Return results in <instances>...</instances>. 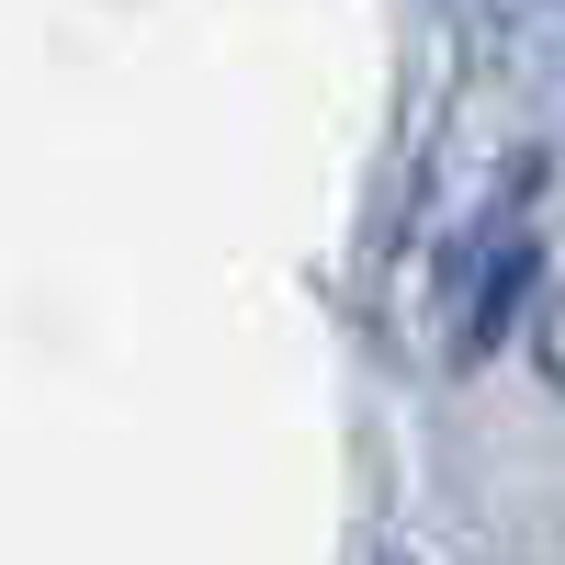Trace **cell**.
<instances>
[{
  "label": "cell",
  "instance_id": "1",
  "mask_svg": "<svg viewBox=\"0 0 565 565\" xmlns=\"http://www.w3.org/2000/svg\"><path fill=\"white\" fill-rule=\"evenodd\" d=\"M543 373H554V385H565V295L543 306Z\"/></svg>",
  "mask_w": 565,
  "mask_h": 565
}]
</instances>
